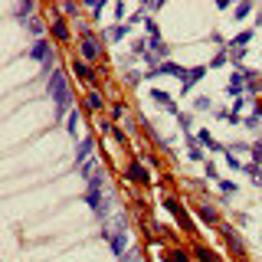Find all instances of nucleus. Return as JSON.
I'll list each match as a JSON object with an SVG mask.
<instances>
[{"mask_svg":"<svg viewBox=\"0 0 262 262\" xmlns=\"http://www.w3.org/2000/svg\"><path fill=\"white\" fill-rule=\"evenodd\" d=\"M46 89H49V95H53V118L56 121H66L69 118V112H72V102H76V95H72V85H69V79L62 76L59 69L49 76V82H46Z\"/></svg>","mask_w":262,"mask_h":262,"instance_id":"1","label":"nucleus"},{"mask_svg":"<svg viewBox=\"0 0 262 262\" xmlns=\"http://www.w3.org/2000/svg\"><path fill=\"white\" fill-rule=\"evenodd\" d=\"M76 27H79V59H85L89 66H98L108 59L105 56V33H95L85 23H76Z\"/></svg>","mask_w":262,"mask_h":262,"instance_id":"2","label":"nucleus"},{"mask_svg":"<svg viewBox=\"0 0 262 262\" xmlns=\"http://www.w3.org/2000/svg\"><path fill=\"white\" fill-rule=\"evenodd\" d=\"M69 72H72V76H76L85 89H102V79H98L95 66H89L85 59H79V53L69 56Z\"/></svg>","mask_w":262,"mask_h":262,"instance_id":"3","label":"nucleus"},{"mask_svg":"<svg viewBox=\"0 0 262 262\" xmlns=\"http://www.w3.org/2000/svg\"><path fill=\"white\" fill-rule=\"evenodd\" d=\"M164 207L174 213V223H177V226H180V229H184V233L196 243V226H193V220H190V213H187L184 203H180L177 196H164Z\"/></svg>","mask_w":262,"mask_h":262,"instance_id":"4","label":"nucleus"},{"mask_svg":"<svg viewBox=\"0 0 262 262\" xmlns=\"http://www.w3.org/2000/svg\"><path fill=\"white\" fill-rule=\"evenodd\" d=\"M220 236L226 239V249H229V256H236L239 262H246V243H243V236L236 233L229 223H220Z\"/></svg>","mask_w":262,"mask_h":262,"instance_id":"5","label":"nucleus"},{"mask_svg":"<svg viewBox=\"0 0 262 262\" xmlns=\"http://www.w3.org/2000/svg\"><path fill=\"white\" fill-rule=\"evenodd\" d=\"M49 39H53V43H72V30H69V20H66V16L56 10L53 13V20H49Z\"/></svg>","mask_w":262,"mask_h":262,"instance_id":"6","label":"nucleus"},{"mask_svg":"<svg viewBox=\"0 0 262 262\" xmlns=\"http://www.w3.org/2000/svg\"><path fill=\"white\" fill-rule=\"evenodd\" d=\"M105 92L102 89H85V95H82V112L85 115H95V118H102V112H105Z\"/></svg>","mask_w":262,"mask_h":262,"instance_id":"7","label":"nucleus"},{"mask_svg":"<svg viewBox=\"0 0 262 262\" xmlns=\"http://www.w3.org/2000/svg\"><path fill=\"white\" fill-rule=\"evenodd\" d=\"M125 177L135 180V184H141V187H151V170L144 167V158H131L128 167H125Z\"/></svg>","mask_w":262,"mask_h":262,"instance_id":"8","label":"nucleus"},{"mask_svg":"<svg viewBox=\"0 0 262 262\" xmlns=\"http://www.w3.org/2000/svg\"><path fill=\"white\" fill-rule=\"evenodd\" d=\"M196 220H200L203 226H216V229H220V223H223V216H220V210L213 207L210 200H200V203H196Z\"/></svg>","mask_w":262,"mask_h":262,"instance_id":"9","label":"nucleus"},{"mask_svg":"<svg viewBox=\"0 0 262 262\" xmlns=\"http://www.w3.org/2000/svg\"><path fill=\"white\" fill-rule=\"evenodd\" d=\"M30 59H36L39 66L53 62L56 59V56H53V39H36V43L30 46Z\"/></svg>","mask_w":262,"mask_h":262,"instance_id":"10","label":"nucleus"},{"mask_svg":"<svg viewBox=\"0 0 262 262\" xmlns=\"http://www.w3.org/2000/svg\"><path fill=\"white\" fill-rule=\"evenodd\" d=\"M95 158V138H79V147H76V167L89 164Z\"/></svg>","mask_w":262,"mask_h":262,"instance_id":"11","label":"nucleus"},{"mask_svg":"<svg viewBox=\"0 0 262 262\" xmlns=\"http://www.w3.org/2000/svg\"><path fill=\"white\" fill-rule=\"evenodd\" d=\"M207 72H210V66H193V69H187V76H184V82H180V92H193V85H196V82H200L203 76H207Z\"/></svg>","mask_w":262,"mask_h":262,"instance_id":"12","label":"nucleus"},{"mask_svg":"<svg viewBox=\"0 0 262 262\" xmlns=\"http://www.w3.org/2000/svg\"><path fill=\"white\" fill-rule=\"evenodd\" d=\"M226 92L233 95V98H243V92H246V69H236L233 76H229V82H226Z\"/></svg>","mask_w":262,"mask_h":262,"instance_id":"13","label":"nucleus"},{"mask_svg":"<svg viewBox=\"0 0 262 262\" xmlns=\"http://www.w3.org/2000/svg\"><path fill=\"white\" fill-rule=\"evenodd\" d=\"M196 144L203 147V151H220V154H226V147L216 141V138L210 135V131H196Z\"/></svg>","mask_w":262,"mask_h":262,"instance_id":"14","label":"nucleus"},{"mask_svg":"<svg viewBox=\"0 0 262 262\" xmlns=\"http://www.w3.org/2000/svg\"><path fill=\"white\" fill-rule=\"evenodd\" d=\"M190 252H193V259H196V262H223V259H220V256H216V252H213V249H210V246H203L200 239H196V243H193V249H190Z\"/></svg>","mask_w":262,"mask_h":262,"instance_id":"15","label":"nucleus"},{"mask_svg":"<svg viewBox=\"0 0 262 262\" xmlns=\"http://www.w3.org/2000/svg\"><path fill=\"white\" fill-rule=\"evenodd\" d=\"M27 30H30V36H33V43L36 39H49V23H43V20H27Z\"/></svg>","mask_w":262,"mask_h":262,"instance_id":"16","label":"nucleus"},{"mask_svg":"<svg viewBox=\"0 0 262 262\" xmlns=\"http://www.w3.org/2000/svg\"><path fill=\"white\" fill-rule=\"evenodd\" d=\"M108 246H112L115 256H125V252H128V233H112L108 236Z\"/></svg>","mask_w":262,"mask_h":262,"instance_id":"17","label":"nucleus"},{"mask_svg":"<svg viewBox=\"0 0 262 262\" xmlns=\"http://www.w3.org/2000/svg\"><path fill=\"white\" fill-rule=\"evenodd\" d=\"M246 92H249V95H259L262 92V72L246 69Z\"/></svg>","mask_w":262,"mask_h":262,"instance_id":"18","label":"nucleus"},{"mask_svg":"<svg viewBox=\"0 0 262 262\" xmlns=\"http://www.w3.org/2000/svg\"><path fill=\"white\" fill-rule=\"evenodd\" d=\"M151 98L161 105V108H167V112H174V115H180L177 112V105H174V98H170L167 92H161V89H151Z\"/></svg>","mask_w":262,"mask_h":262,"instance_id":"19","label":"nucleus"},{"mask_svg":"<svg viewBox=\"0 0 262 262\" xmlns=\"http://www.w3.org/2000/svg\"><path fill=\"white\" fill-rule=\"evenodd\" d=\"M128 36V23H115V27L105 33V43H118V39Z\"/></svg>","mask_w":262,"mask_h":262,"instance_id":"20","label":"nucleus"},{"mask_svg":"<svg viewBox=\"0 0 262 262\" xmlns=\"http://www.w3.org/2000/svg\"><path fill=\"white\" fill-rule=\"evenodd\" d=\"M108 115H112V121H128V105L125 102H112Z\"/></svg>","mask_w":262,"mask_h":262,"instance_id":"21","label":"nucleus"},{"mask_svg":"<svg viewBox=\"0 0 262 262\" xmlns=\"http://www.w3.org/2000/svg\"><path fill=\"white\" fill-rule=\"evenodd\" d=\"M167 259H170V262H190V259H193V252H190V249H184V246H174V249L167 252Z\"/></svg>","mask_w":262,"mask_h":262,"instance_id":"22","label":"nucleus"},{"mask_svg":"<svg viewBox=\"0 0 262 262\" xmlns=\"http://www.w3.org/2000/svg\"><path fill=\"white\" fill-rule=\"evenodd\" d=\"M79 125H82L79 108H72V112H69V118H66V128H69V135H72V138H79Z\"/></svg>","mask_w":262,"mask_h":262,"instance_id":"23","label":"nucleus"},{"mask_svg":"<svg viewBox=\"0 0 262 262\" xmlns=\"http://www.w3.org/2000/svg\"><path fill=\"white\" fill-rule=\"evenodd\" d=\"M16 16H20V20H23V16H33V13H36V4H33V0H20V4H16V10H13Z\"/></svg>","mask_w":262,"mask_h":262,"instance_id":"24","label":"nucleus"},{"mask_svg":"<svg viewBox=\"0 0 262 262\" xmlns=\"http://www.w3.org/2000/svg\"><path fill=\"white\" fill-rule=\"evenodd\" d=\"M144 30H147V39H161V27H158L154 16H147V20H144Z\"/></svg>","mask_w":262,"mask_h":262,"instance_id":"25","label":"nucleus"},{"mask_svg":"<svg viewBox=\"0 0 262 262\" xmlns=\"http://www.w3.org/2000/svg\"><path fill=\"white\" fill-rule=\"evenodd\" d=\"M226 62H229V49H220V53L210 59V69H220V66H226Z\"/></svg>","mask_w":262,"mask_h":262,"instance_id":"26","label":"nucleus"},{"mask_svg":"<svg viewBox=\"0 0 262 262\" xmlns=\"http://www.w3.org/2000/svg\"><path fill=\"white\" fill-rule=\"evenodd\" d=\"M249 154H252V164H256V167H262V141H252V144H249Z\"/></svg>","mask_w":262,"mask_h":262,"instance_id":"27","label":"nucleus"},{"mask_svg":"<svg viewBox=\"0 0 262 262\" xmlns=\"http://www.w3.org/2000/svg\"><path fill=\"white\" fill-rule=\"evenodd\" d=\"M210 108H213V102H210L207 95H196L193 98V112H210Z\"/></svg>","mask_w":262,"mask_h":262,"instance_id":"28","label":"nucleus"},{"mask_svg":"<svg viewBox=\"0 0 262 262\" xmlns=\"http://www.w3.org/2000/svg\"><path fill=\"white\" fill-rule=\"evenodd\" d=\"M62 16H79V4H72V0H66V4L59 7Z\"/></svg>","mask_w":262,"mask_h":262,"instance_id":"29","label":"nucleus"},{"mask_svg":"<svg viewBox=\"0 0 262 262\" xmlns=\"http://www.w3.org/2000/svg\"><path fill=\"white\" fill-rule=\"evenodd\" d=\"M177 121H180V128H184V135H190V128H193V118H190V115L180 112V115H177Z\"/></svg>","mask_w":262,"mask_h":262,"instance_id":"30","label":"nucleus"},{"mask_svg":"<svg viewBox=\"0 0 262 262\" xmlns=\"http://www.w3.org/2000/svg\"><path fill=\"white\" fill-rule=\"evenodd\" d=\"M125 16H128V7L125 4H115V23H125Z\"/></svg>","mask_w":262,"mask_h":262,"instance_id":"31","label":"nucleus"},{"mask_svg":"<svg viewBox=\"0 0 262 262\" xmlns=\"http://www.w3.org/2000/svg\"><path fill=\"white\" fill-rule=\"evenodd\" d=\"M249 13H252V4H239V7H236V20H246Z\"/></svg>","mask_w":262,"mask_h":262,"instance_id":"32","label":"nucleus"},{"mask_svg":"<svg viewBox=\"0 0 262 262\" xmlns=\"http://www.w3.org/2000/svg\"><path fill=\"white\" fill-rule=\"evenodd\" d=\"M125 82H128V85H138V82H141V72H125Z\"/></svg>","mask_w":262,"mask_h":262,"instance_id":"33","label":"nucleus"},{"mask_svg":"<svg viewBox=\"0 0 262 262\" xmlns=\"http://www.w3.org/2000/svg\"><path fill=\"white\" fill-rule=\"evenodd\" d=\"M220 190H223V193H236V184H233V180H220Z\"/></svg>","mask_w":262,"mask_h":262,"instance_id":"34","label":"nucleus"},{"mask_svg":"<svg viewBox=\"0 0 262 262\" xmlns=\"http://www.w3.org/2000/svg\"><path fill=\"white\" fill-rule=\"evenodd\" d=\"M144 164H147V167H161V161L154 158V154H144Z\"/></svg>","mask_w":262,"mask_h":262,"instance_id":"35","label":"nucleus"},{"mask_svg":"<svg viewBox=\"0 0 262 262\" xmlns=\"http://www.w3.org/2000/svg\"><path fill=\"white\" fill-rule=\"evenodd\" d=\"M164 262H170V259H164Z\"/></svg>","mask_w":262,"mask_h":262,"instance_id":"36","label":"nucleus"}]
</instances>
